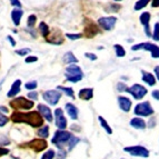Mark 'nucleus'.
<instances>
[{"mask_svg":"<svg viewBox=\"0 0 159 159\" xmlns=\"http://www.w3.org/2000/svg\"><path fill=\"white\" fill-rule=\"evenodd\" d=\"M43 117L39 111H16L10 116L11 121L15 124H27L32 128L41 127L43 125Z\"/></svg>","mask_w":159,"mask_h":159,"instance_id":"nucleus-1","label":"nucleus"},{"mask_svg":"<svg viewBox=\"0 0 159 159\" xmlns=\"http://www.w3.org/2000/svg\"><path fill=\"white\" fill-rule=\"evenodd\" d=\"M71 137V133H69V131H67L65 129H59L55 133L52 139H51V143L53 145H56L58 148H64V147L68 146V143Z\"/></svg>","mask_w":159,"mask_h":159,"instance_id":"nucleus-2","label":"nucleus"},{"mask_svg":"<svg viewBox=\"0 0 159 159\" xmlns=\"http://www.w3.org/2000/svg\"><path fill=\"white\" fill-rule=\"evenodd\" d=\"M65 76H66V79L68 80V81L76 84V82L80 81V80L84 78V72H82L81 68H80L79 66L71 64L66 68V74H65Z\"/></svg>","mask_w":159,"mask_h":159,"instance_id":"nucleus-3","label":"nucleus"},{"mask_svg":"<svg viewBox=\"0 0 159 159\" xmlns=\"http://www.w3.org/2000/svg\"><path fill=\"white\" fill-rule=\"evenodd\" d=\"M10 107L15 110H28V109H31L34 107V100H28L25 97H18V98H15L12 100H10L9 102Z\"/></svg>","mask_w":159,"mask_h":159,"instance_id":"nucleus-4","label":"nucleus"},{"mask_svg":"<svg viewBox=\"0 0 159 159\" xmlns=\"http://www.w3.org/2000/svg\"><path fill=\"white\" fill-rule=\"evenodd\" d=\"M133 51H138V50H146L149 51L151 53V57L155 59L159 58V47L155 43H140L137 45H134L131 47Z\"/></svg>","mask_w":159,"mask_h":159,"instance_id":"nucleus-5","label":"nucleus"},{"mask_svg":"<svg viewBox=\"0 0 159 159\" xmlns=\"http://www.w3.org/2000/svg\"><path fill=\"white\" fill-rule=\"evenodd\" d=\"M134 112H135L136 116L149 117V116H151V115H154L155 110H154V108L151 107L149 101H143V102L136 105L135 109H134Z\"/></svg>","mask_w":159,"mask_h":159,"instance_id":"nucleus-6","label":"nucleus"},{"mask_svg":"<svg viewBox=\"0 0 159 159\" xmlns=\"http://www.w3.org/2000/svg\"><path fill=\"white\" fill-rule=\"evenodd\" d=\"M48 143L45 139H41V138H36V139H32V140L28 141V143H24L21 147H26V148L32 149L34 152H41L47 148Z\"/></svg>","mask_w":159,"mask_h":159,"instance_id":"nucleus-7","label":"nucleus"},{"mask_svg":"<svg viewBox=\"0 0 159 159\" xmlns=\"http://www.w3.org/2000/svg\"><path fill=\"white\" fill-rule=\"evenodd\" d=\"M124 150L134 157H143V158H148L149 150L143 146H129L125 147Z\"/></svg>","mask_w":159,"mask_h":159,"instance_id":"nucleus-8","label":"nucleus"},{"mask_svg":"<svg viewBox=\"0 0 159 159\" xmlns=\"http://www.w3.org/2000/svg\"><path fill=\"white\" fill-rule=\"evenodd\" d=\"M127 93L133 96L136 100H140V99H143V97L147 95V93H148V91H147V88L143 87V85L135 84V85H133L131 87L128 88Z\"/></svg>","mask_w":159,"mask_h":159,"instance_id":"nucleus-9","label":"nucleus"},{"mask_svg":"<svg viewBox=\"0 0 159 159\" xmlns=\"http://www.w3.org/2000/svg\"><path fill=\"white\" fill-rule=\"evenodd\" d=\"M61 96H62V93H61L60 90H47L43 93V100L47 101L50 106H56L57 103L59 102V99L61 98Z\"/></svg>","mask_w":159,"mask_h":159,"instance_id":"nucleus-10","label":"nucleus"},{"mask_svg":"<svg viewBox=\"0 0 159 159\" xmlns=\"http://www.w3.org/2000/svg\"><path fill=\"white\" fill-rule=\"evenodd\" d=\"M117 22V18L116 17H101L98 19V25L102 28L103 30L106 31H110V30L114 29L115 25Z\"/></svg>","mask_w":159,"mask_h":159,"instance_id":"nucleus-11","label":"nucleus"},{"mask_svg":"<svg viewBox=\"0 0 159 159\" xmlns=\"http://www.w3.org/2000/svg\"><path fill=\"white\" fill-rule=\"evenodd\" d=\"M55 121L56 126L59 129H66L67 128V119L64 116V110L61 108H57L55 110Z\"/></svg>","mask_w":159,"mask_h":159,"instance_id":"nucleus-12","label":"nucleus"},{"mask_svg":"<svg viewBox=\"0 0 159 159\" xmlns=\"http://www.w3.org/2000/svg\"><path fill=\"white\" fill-rule=\"evenodd\" d=\"M99 31H100V30H99L98 26L93 21H87V25L85 26V29H84L85 36L87 38H89V39L95 37L96 34H98Z\"/></svg>","mask_w":159,"mask_h":159,"instance_id":"nucleus-13","label":"nucleus"},{"mask_svg":"<svg viewBox=\"0 0 159 159\" xmlns=\"http://www.w3.org/2000/svg\"><path fill=\"white\" fill-rule=\"evenodd\" d=\"M37 109H38V111L41 114V116H43L47 121L51 122L53 120L52 112H51L50 108H49L48 106H46V105H43V103H39V105L37 106Z\"/></svg>","mask_w":159,"mask_h":159,"instance_id":"nucleus-14","label":"nucleus"},{"mask_svg":"<svg viewBox=\"0 0 159 159\" xmlns=\"http://www.w3.org/2000/svg\"><path fill=\"white\" fill-rule=\"evenodd\" d=\"M118 105H119V108L121 109L122 111L125 112H128L130 111V109H131V105H133V102H131V100H130L128 97H125V96H119L118 97Z\"/></svg>","mask_w":159,"mask_h":159,"instance_id":"nucleus-15","label":"nucleus"},{"mask_svg":"<svg viewBox=\"0 0 159 159\" xmlns=\"http://www.w3.org/2000/svg\"><path fill=\"white\" fill-rule=\"evenodd\" d=\"M47 43H52V45H61L64 43V38H62V34H61L60 30H55L53 34H50V37L48 36L46 38Z\"/></svg>","mask_w":159,"mask_h":159,"instance_id":"nucleus-16","label":"nucleus"},{"mask_svg":"<svg viewBox=\"0 0 159 159\" xmlns=\"http://www.w3.org/2000/svg\"><path fill=\"white\" fill-rule=\"evenodd\" d=\"M20 89H21V80L20 79H17L15 80V82L12 84L11 88L9 89V91L7 93V97L9 98H13L16 95H18L20 93Z\"/></svg>","mask_w":159,"mask_h":159,"instance_id":"nucleus-17","label":"nucleus"},{"mask_svg":"<svg viewBox=\"0 0 159 159\" xmlns=\"http://www.w3.org/2000/svg\"><path fill=\"white\" fill-rule=\"evenodd\" d=\"M65 108H66V111L68 114V116L71 118L72 120L78 119V108L75 106L74 103L71 102H67L65 105Z\"/></svg>","mask_w":159,"mask_h":159,"instance_id":"nucleus-18","label":"nucleus"},{"mask_svg":"<svg viewBox=\"0 0 159 159\" xmlns=\"http://www.w3.org/2000/svg\"><path fill=\"white\" fill-rule=\"evenodd\" d=\"M78 97L82 100H90L93 97V88H82L78 93Z\"/></svg>","mask_w":159,"mask_h":159,"instance_id":"nucleus-19","label":"nucleus"},{"mask_svg":"<svg viewBox=\"0 0 159 159\" xmlns=\"http://www.w3.org/2000/svg\"><path fill=\"white\" fill-rule=\"evenodd\" d=\"M130 126L135 129H140V130H143L146 128L147 124L146 121L143 119V118H139V117H135L133 119L130 120Z\"/></svg>","mask_w":159,"mask_h":159,"instance_id":"nucleus-20","label":"nucleus"},{"mask_svg":"<svg viewBox=\"0 0 159 159\" xmlns=\"http://www.w3.org/2000/svg\"><path fill=\"white\" fill-rule=\"evenodd\" d=\"M24 16V11L20 8H16L11 11V19H12V22L15 24V26H19L20 25V20H21V17Z\"/></svg>","mask_w":159,"mask_h":159,"instance_id":"nucleus-21","label":"nucleus"},{"mask_svg":"<svg viewBox=\"0 0 159 159\" xmlns=\"http://www.w3.org/2000/svg\"><path fill=\"white\" fill-rule=\"evenodd\" d=\"M141 74H143V81L146 82L148 86H155L156 85V78H155V76L152 74H150V72H147L145 71V70H141Z\"/></svg>","mask_w":159,"mask_h":159,"instance_id":"nucleus-22","label":"nucleus"},{"mask_svg":"<svg viewBox=\"0 0 159 159\" xmlns=\"http://www.w3.org/2000/svg\"><path fill=\"white\" fill-rule=\"evenodd\" d=\"M64 62L67 65H71V64H77L78 59L75 57V55L71 52V51H68V52L65 53L64 56Z\"/></svg>","mask_w":159,"mask_h":159,"instance_id":"nucleus-23","label":"nucleus"},{"mask_svg":"<svg viewBox=\"0 0 159 159\" xmlns=\"http://www.w3.org/2000/svg\"><path fill=\"white\" fill-rule=\"evenodd\" d=\"M57 89L60 91H62V93H65V95H67L68 97H70V98L74 99L75 98V91L74 89H72L71 87H65V86H58L57 87Z\"/></svg>","mask_w":159,"mask_h":159,"instance_id":"nucleus-24","label":"nucleus"},{"mask_svg":"<svg viewBox=\"0 0 159 159\" xmlns=\"http://www.w3.org/2000/svg\"><path fill=\"white\" fill-rule=\"evenodd\" d=\"M39 31L41 34V36L45 38H47L50 34V28L48 27V25L46 22H40L39 25Z\"/></svg>","mask_w":159,"mask_h":159,"instance_id":"nucleus-25","label":"nucleus"},{"mask_svg":"<svg viewBox=\"0 0 159 159\" xmlns=\"http://www.w3.org/2000/svg\"><path fill=\"white\" fill-rule=\"evenodd\" d=\"M98 120H99V122H100L101 127L106 130V133L108 134V135H111V134H112V129H111V127L108 125V122L106 121V119H103V117L99 116L98 117Z\"/></svg>","mask_w":159,"mask_h":159,"instance_id":"nucleus-26","label":"nucleus"},{"mask_svg":"<svg viewBox=\"0 0 159 159\" xmlns=\"http://www.w3.org/2000/svg\"><path fill=\"white\" fill-rule=\"evenodd\" d=\"M150 13L149 12H143L140 15V18H139V20H140V24L143 25V27L145 26H148L149 22H150Z\"/></svg>","mask_w":159,"mask_h":159,"instance_id":"nucleus-27","label":"nucleus"},{"mask_svg":"<svg viewBox=\"0 0 159 159\" xmlns=\"http://www.w3.org/2000/svg\"><path fill=\"white\" fill-rule=\"evenodd\" d=\"M150 1L151 0H138L137 2L135 3V7H134V8H135L136 11H139V10H141V9L145 8Z\"/></svg>","mask_w":159,"mask_h":159,"instance_id":"nucleus-28","label":"nucleus"},{"mask_svg":"<svg viewBox=\"0 0 159 159\" xmlns=\"http://www.w3.org/2000/svg\"><path fill=\"white\" fill-rule=\"evenodd\" d=\"M114 48H115V52H116L117 57H125L126 56L125 48L122 47L121 45H118V43H116V45L114 46Z\"/></svg>","mask_w":159,"mask_h":159,"instance_id":"nucleus-29","label":"nucleus"},{"mask_svg":"<svg viewBox=\"0 0 159 159\" xmlns=\"http://www.w3.org/2000/svg\"><path fill=\"white\" fill-rule=\"evenodd\" d=\"M37 135L39 136V137L48 138L49 137V127H48V126H43V127H40V129L37 131Z\"/></svg>","mask_w":159,"mask_h":159,"instance_id":"nucleus-30","label":"nucleus"},{"mask_svg":"<svg viewBox=\"0 0 159 159\" xmlns=\"http://www.w3.org/2000/svg\"><path fill=\"white\" fill-rule=\"evenodd\" d=\"M80 141V138L76 137V136H72L71 138H70V140H69L68 143V149L69 150H71V149H74V147L77 145L78 143Z\"/></svg>","mask_w":159,"mask_h":159,"instance_id":"nucleus-31","label":"nucleus"},{"mask_svg":"<svg viewBox=\"0 0 159 159\" xmlns=\"http://www.w3.org/2000/svg\"><path fill=\"white\" fill-rule=\"evenodd\" d=\"M55 156H56L55 150H53V149H49V150L46 151L45 154H43L41 159H53L55 158Z\"/></svg>","mask_w":159,"mask_h":159,"instance_id":"nucleus-32","label":"nucleus"},{"mask_svg":"<svg viewBox=\"0 0 159 159\" xmlns=\"http://www.w3.org/2000/svg\"><path fill=\"white\" fill-rule=\"evenodd\" d=\"M120 7L119 5H116V3H110V5L108 6L106 8L107 12H118V11L120 10Z\"/></svg>","mask_w":159,"mask_h":159,"instance_id":"nucleus-33","label":"nucleus"},{"mask_svg":"<svg viewBox=\"0 0 159 159\" xmlns=\"http://www.w3.org/2000/svg\"><path fill=\"white\" fill-rule=\"evenodd\" d=\"M152 39L155 41H159V22H156L154 26V31H152Z\"/></svg>","mask_w":159,"mask_h":159,"instance_id":"nucleus-34","label":"nucleus"},{"mask_svg":"<svg viewBox=\"0 0 159 159\" xmlns=\"http://www.w3.org/2000/svg\"><path fill=\"white\" fill-rule=\"evenodd\" d=\"M9 121V118L7 116H6L3 112L0 111V127H3V126H6L7 124H8Z\"/></svg>","mask_w":159,"mask_h":159,"instance_id":"nucleus-35","label":"nucleus"},{"mask_svg":"<svg viewBox=\"0 0 159 159\" xmlns=\"http://www.w3.org/2000/svg\"><path fill=\"white\" fill-rule=\"evenodd\" d=\"M117 90L119 91V93H127L128 87L125 82H118L117 84Z\"/></svg>","mask_w":159,"mask_h":159,"instance_id":"nucleus-36","label":"nucleus"},{"mask_svg":"<svg viewBox=\"0 0 159 159\" xmlns=\"http://www.w3.org/2000/svg\"><path fill=\"white\" fill-rule=\"evenodd\" d=\"M38 87V84H37V81H29V82H27L26 85H25V88L26 89H28V90H34L36 88Z\"/></svg>","mask_w":159,"mask_h":159,"instance_id":"nucleus-37","label":"nucleus"},{"mask_svg":"<svg viewBox=\"0 0 159 159\" xmlns=\"http://www.w3.org/2000/svg\"><path fill=\"white\" fill-rule=\"evenodd\" d=\"M36 20H37V17L34 16V15H30V16L28 17V21H27V26L30 27V28H32V27L34 26V24H36Z\"/></svg>","mask_w":159,"mask_h":159,"instance_id":"nucleus-38","label":"nucleus"},{"mask_svg":"<svg viewBox=\"0 0 159 159\" xmlns=\"http://www.w3.org/2000/svg\"><path fill=\"white\" fill-rule=\"evenodd\" d=\"M30 52H31V50H30L29 48H22V49L16 50V53L18 55V56H27V55Z\"/></svg>","mask_w":159,"mask_h":159,"instance_id":"nucleus-39","label":"nucleus"},{"mask_svg":"<svg viewBox=\"0 0 159 159\" xmlns=\"http://www.w3.org/2000/svg\"><path fill=\"white\" fill-rule=\"evenodd\" d=\"M66 37L70 40H77L82 38V34H67Z\"/></svg>","mask_w":159,"mask_h":159,"instance_id":"nucleus-40","label":"nucleus"},{"mask_svg":"<svg viewBox=\"0 0 159 159\" xmlns=\"http://www.w3.org/2000/svg\"><path fill=\"white\" fill-rule=\"evenodd\" d=\"M67 157V151L64 148H59L58 154H57V159H66Z\"/></svg>","mask_w":159,"mask_h":159,"instance_id":"nucleus-41","label":"nucleus"},{"mask_svg":"<svg viewBox=\"0 0 159 159\" xmlns=\"http://www.w3.org/2000/svg\"><path fill=\"white\" fill-rule=\"evenodd\" d=\"M28 98L31 99V100H37V99H38V93H37V91L31 90L29 93H28Z\"/></svg>","mask_w":159,"mask_h":159,"instance_id":"nucleus-42","label":"nucleus"},{"mask_svg":"<svg viewBox=\"0 0 159 159\" xmlns=\"http://www.w3.org/2000/svg\"><path fill=\"white\" fill-rule=\"evenodd\" d=\"M25 61H26V64H30V62H36V61H38V58L36 56H28L26 59H25Z\"/></svg>","mask_w":159,"mask_h":159,"instance_id":"nucleus-43","label":"nucleus"},{"mask_svg":"<svg viewBox=\"0 0 159 159\" xmlns=\"http://www.w3.org/2000/svg\"><path fill=\"white\" fill-rule=\"evenodd\" d=\"M9 151H10V150H9L8 148H6V147H0V157L8 155Z\"/></svg>","mask_w":159,"mask_h":159,"instance_id":"nucleus-44","label":"nucleus"},{"mask_svg":"<svg viewBox=\"0 0 159 159\" xmlns=\"http://www.w3.org/2000/svg\"><path fill=\"white\" fill-rule=\"evenodd\" d=\"M85 56H86V58H88V59H90V60H97V56H96L95 53H91V52H86L85 53Z\"/></svg>","mask_w":159,"mask_h":159,"instance_id":"nucleus-45","label":"nucleus"},{"mask_svg":"<svg viewBox=\"0 0 159 159\" xmlns=\"http://www.w3.org/2000/svg\"><path fill=\"white\" fill-rule=\"evenodd\" d=\"M10 3L13 7H17V8H21V2L19 0H10Z\"/></svg>","mask_w":159,"mask_h":159,"instance_id":"nucleus-46","label":"nucleus"},{"mask_svg":"<svg viewBox=\"0 0 159 159\" xmlns=\"http://www.w3.org/2000/svg\"><path fill=\"white\" fill-rule=\"evenodd\" d=\"M145 34H146L147 37H152V32L150 31V27L148 26H145Z\"/></svg>","mask_w":159,"mask_h":159,"instance_id":"nucleus-47","label":"nucleus"},{"mask_svg":"<svg viewBox=\"0 0 159 159\" xmlns=\"http://www.w3.org/2000/svg\"><path fill=\"white\" fill-rule=\"evenodd\" d=\"M151 96H152V98H155L156 100H159V90H154L151 93Z\"/></svg>","mask_w":159,"mask_h":159,"instance_id":"nucleus-48","label":"nucleus"},{"mask_svg":"<svg viewBox=\"0 0 159 159\" xmlns=\"http://www.w3.org/2000/svg\"><path fill=\"white\" fill-rule=\"evenodd\" d=\"M151 7H152V8H158L159 0H151Z\"/></svg>","mask_w":159,"mask_h":159,"instance_id":"nucleus-49","label":"nucleus"},{"mask_svg":"<svg viewBox=\"0 0 159 159\" xmlns=\"http://www.w3.org/2000/svg\"><path fill=\"white\" fill-rule=\"evenodd\" d=\"M7 39L9 40V43H10V45L12 46V47H16V41L13 40V38L11 37V36H7Z\"/></svg>","mask_w":159,"mask_h":159,"instance_id":"nucleus-50","label":"nucleus"},{"mask_svg":"<svg viewBox=\"0 0 159 159\" xmlns=\"http://www.w3.org/2000/svg\"><path fill=\"white\" fill-rule=\"evenodd\" d=\"M154 72H155V76H156L157 80H159V66H156L154 68Z\"/></svg>","mask_w":159,"mask_h":159,"instance_id":"nucleus-51","label":"nucleus"},{"mask_svg":"<svg viewBox=\"0 0 159 159\" xmlns=\"http://www.w3.org/2000/svg\"><path fill=\"white\" fill-rule=\"evenodd\" d=\"M0 111L3 112V114H7V112L9 111V109L7 108V107H5V106H0Z\"/></svg>","mask_w":159,"mask_h":159,"instance_id":"nucleus-52","label":"nucleus"},{"mask_svg":"<svg viewBox=\"0 0 159 159\" xmlns=\"http://www.w3.org/2000/svg\"><path fill=\"white\" fill-rule=\"evenodd\" d=\"M155 124H156V120H155V118H151L150 122H148V127H155Z\"/></svg>","mask_w":159,"mask_h":159,"instance_id":"nucleus-53","label":"nucleus"},{"mask_svg":"<svg viewBox=\"0 0 159 159\" xmlns=\"http://www.w3.org/2000/svg\"><path fill=\"white\" fill-rule=\"evenodd\" d=\"M78 127H79V126L72 125V126H71V129H72V130H80L79 128H78Z\"/></svg>","mask_w":159,"mask_h":159,"instance_id":"nucleus-54","label":"nucleus"},{"mask_svg":"<svg viewBox=\"0 0 159 159\" xmlns=\"http://www.w3.org/2000/svg\"><path fill=\"white\" fill-rule=\"evenodd\" d=\"M3 80L5 79H2L1 81H0V90H1V87H2V84H3Z\"/></svg>","mask_w":159,"mask_h":159,"instance_id":"nucleus-55","label":"nucleus"},{"mask_svg":"<svg viewBox=\"0 0 159 159\" xmlns=\"http://www.w3.org/2000/svg\"><path fill=\"white\" fill-rule=\"evenodd\" d=\"M115 1H122V0H115Z\"/></svg>","mask_w":159,"mask_h":159,"instance_id":"nucleus-56","label":"nucleus"}]
</instances>
